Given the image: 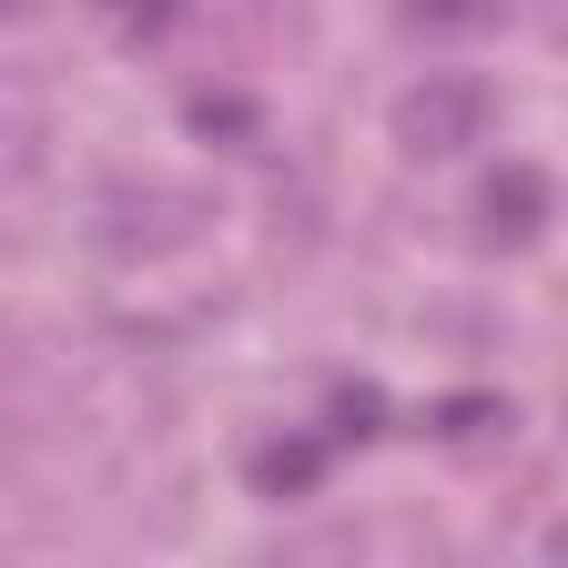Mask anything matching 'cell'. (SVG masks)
I'll list each match as a JSON object with an SVG mask.
<instances>
[{
  "label": "cell",
  "instance_id": "obj_1",
  "mask_svg": "<svg viewBox=\"0 0 568 568\" xmlns=\"http://www.w3.org/2000/svg\"><path fill=\"white\" fill-rule=\"evenodd\" d=\"M470 124H479V89H462V80H426L399 106V133L417 151H453V142H470Z\"/></svg>",
  "mask_w": 568,
  "mask_h": 568
}]
</instances>
